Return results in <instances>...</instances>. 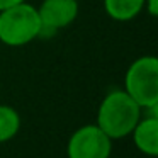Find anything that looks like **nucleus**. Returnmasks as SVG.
<instances>
[{
  "label": "nucleus",
  "mask_w": 158,
  "mask_h": 158,
  "mask_svg": "<svg viewBox=\"0 0 158 158\" xmlns=\"http://www.w3.org/2000/svg\"><path fill=\"white\" fill-rule=\"evenodd\" d=\"M141 109L124 90H112L102 99L97 110V126L110 138L123 139L129 136L141 119Z\"/></svg>",
  "instance_id": "1"
},
{
  "label": "nucleus",
  "mask_w": 158,
  "mask_h": 158,
  "mask_svg": "<svg viewBox=\"0 0 158 158\" xmlns=\"http://www.w3.org/2000/svg\"><path fill=\"white\" fill-rule=\"evenodd\" d=\"M41 36V19L34 5L22 2L0 10V41L12 48L26 46Z\"/></svg>",
  "instance_id": "2"
},
{
  "label": "nucleus",
  "mask_w": 158,
  "mask_h": 158,
  "mask_svg": "<svg viewBox=\"0 0 158 158\" xmlns=\"http://www.w3.org/2000/svg\"><path fill=\"white\" fill-rule=\"evenodd\" d=\"M124 92L141 107H158V58L146 55L134 60L124 75Z\"/></svg>",
  "instance_id": "3"
},
{
  "label": "nucleus",
  "mask_w": 158,
  "mask_h": 158,
  "mask_svg": "<svg viewBox=\"0 0 158 158\" xmlns=\"http://www.w3.org/2000/svg\"><path fill=\"white\" fill-rule=\"evenodd\" d=\"M110 153L112 139L97 124L78 127L66 144L68 158H109Z\"/></svg>",
  "instance_id": "4"
},
{
  "label": "nucleus",
  "mask_w": 158,
  "mask_h": 158,
  "mask_svg": "<svg viewBox=\"0 0 158 158\" xmlns=\"http://www.w3.org/2000/svg\"><path fill=\"white\" fill-rule=\"evenodd\" d=\"M41 19V34L48 31L55 34L58 29L70 26L78 15V2L77 0H43L38 7Z\"/></svg>",
  "instance_id": "5"
},
{
  "label": "nucleus",
  "mask_w": 158,
  "mask_h": 158,
  "mask_svg": "<svg viewBox=\"0 0 158 158\" xmlns=\"http://www.w3.org/2000/svg\"><path fill=\"white\" fill-rule=\"evenodd\" d=\"M131 136H133L134 146L141 153L155 158L158 155V116L148 114L141 117L134 129L131 131Z\"/></svg>",
  "instance_id": "6"
},
{
  "label": "nucleus",
  "mask_w": 158,
  "mask_h": 158,
  "mask_svg": "<svg viewBox=\"0 0 158 158\" xmlns=\"http://www.w3.org/2000/svg\"><path fill=\"white\" fill-rule=\"evenodd\" d=\"M144 0H104L107 15L117 22L133 21L143 10Z\"/></svg>",
  "instance_id": "7"
},
{
  "label": "nucleus",
  "mask_w": 158,
  "mask_h": 158,
  "mask_svg": "<svg viewBox=\"0 0 158 158\" xmlns=\"http://www.w3.org/2000/svg\"><path fill=\"white\" fill-rule=\"evenodd\" d=\"M21 129V116L10 106H0V143H7Z\"/></svg>",
  "instance_id": "8"
},
{
  "label": "nucleus",
  "mask_w": 158,
  "mask_h": 158,
  "mask_svg": "<svg viewBox=\"0 0 158 158\" xmlns=\"http://www.w3.org/2000/svg\"><path fill=\"white\" fill-rule=\"evenodd\" d=\"M143 9H146L151 17H156L158 15V0H144Z\"/></svg>",
  "instance_id": "9"
},
{
  "label": "nucleus",
  "mask_w": 158,
  "mask_h": 158,
  "mask_svg": "<svg viewBox=\"0 0 158 158\" xmlns=\"http://www.w3.org/2000/svg\"><path fill=\"white\" fill-rule=\"evenodd\" d=\"M26 2V0H0V10H5V9H10L14 5H19Z\"/></svg>",
  "instance_id": "10"
}]
</instances>
